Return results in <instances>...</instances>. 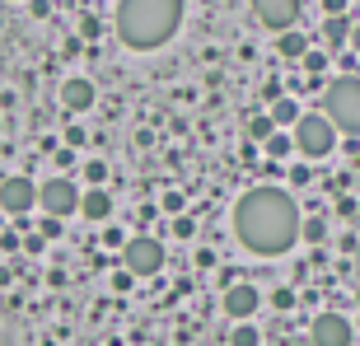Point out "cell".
<instances>
[{
  "mask_svg": "<svg viewBox=\"0 0 360 346\" xmlns=\"http://www.w3.org/2000/svg\"><path fill=\"white\" fill-rule=\"evenodd\" d=\"M234 234L248 253L276 257L295 248V239H304V215L285 187H248L234 201Z\"/></svg>",
  "mask_w": 360,
  "mask_h": 346,
  "instance_id": "obj_1",
  "label": "cell"
},
{
  "mask_svg": "<svg viewBox=\"0 0 360 346\" xmlns=\"http://www.w3.org/2000/svg\"><path fill=\"white\" fill-rule=\"evenodd\" d=\"M183 0H122L117 5V38L131 52H155L178 33Z\"/></svg>",
  "mask_w": 360,
  "mask_h": 346,
  "instance_id": "obj_2",
  "label": "cell"
},
{
  "mask_svg": "<svg viewBox=\"0 0 360 346\" xmlns=\"http://www.w3.org/2000/svg\"><path fill=\"white\" fill-rule=\"evenodd\" d=\"M323 113H328V122H333L337 132L360 136V80L356 75H342V80L328 84V94H323Z\"/></svg>",
  "mask_w": 360,
  "mask_h": 346,
  "instance_id": "obj_3",
  "label": "cell"
},
{
  "mask_svg": "<svg viewBox=\"0 0 360 346\" xmlns=\"http://www.w3.org/2000/svg\"><path fill=\"white\" fill-rule=\"evenodd\" d=\"M295 150L304 160H328L337 150V127L328 122V113H304L295 122Z\"/></svg>",
  "mask_w": 360,
  "mask_h": 346,
  "instance_id": "obj_4",
  "label": "cell"
},
{
  "mask_svg": "<svg viewBox=\"0 0 360 346\" xmlns=\"http://www.w3.org/2000/svg\"><path fill=\"white\" fill-rule=\"evenodd\" d=\"M80 201H84V192L75 183H70L66 173H56V178H47L42 183V192H38V206H42V215H56V220H66V215H75L80 211Z\"/></svg>",
  "mask_w": 360,
  "mask_h": 346,
  "instance_id": "obj_5",
  "label": "cell"
},
{
  "mask_svg": "<svg viewBox=\"0 0 360 346\" xmlns=\"http://www.w3.org/2000/svg\"><path fill=\"white\" fill-rule=\"evenodd\" d=\"M122 267H127L131 276H155V271L164 267V243L160 239H146V234L131 239L127 248H122Z\"/></svg>",
  "mask_w": 360,
  "mask_h": 346,
  "instance_id": "obj_6",
  "label": "cell"
},
{
  "mask_svg": "<svg viewBox=\"0 0 360 346\" xmlns=\"http://www.w3.org/2000/svg\"><path fill=\"white\" fill-rule=\"evenodd\" d=\"M38 192H42V183H33V178H24V173H10V178L0 183V206L24 220V215L38 206Z\"/></svg>",
  "mask_w": 360,
  "mask_h": 346,
  "instance_id": "obj_7",
  "label": "cell"
},
{
  "mask_svg": "<svg viewBox=\"0 0 360 346\" xmlns=\"http://www.w3.org/2000/svg\"><path fill=\"white\" fill-rule=\"evenodd\" d=\"M257 305H262V290H257L253 281H234V286H225V295H220V309H225L234 323H253Z\"/></svg>",
  "mask_w": 360,
  "mask_h": 346,
  "instance_id": "obj_8",
  "label": "cell"
},
{
  "mask_svg": "<svg viewBox=\"0 0 360 346\" xmlns=\"http://www.w3.org/2000/svg\"><path fill=\"white\" fill-rule=\"evenodd\" d=\"M257 14V24L276 28V33H285V28H295V19H300V0H248Z\"/></svg>",
  "mask_w": 360,
  "mask_h": 346,
  "instance_id": "obj_9",
  "label": "cell"
},
{
  "mask_svg": "<svg viewBox=\"0 0 360 346\" xmlns=\"http://www.w3.org/2000/svg\"><path fill=\"white\" fill-rule=\"evenodd\" d=\"M351 319H342V314H319L314 319V333H309V342L314 346H351Z\"/></svg>",
  "mask_w": 360,
  "mask_h": 346,
  "instance_id": "obj_10",
  "label": "cell"
},
{
  "mask_svg": "<svg viewBox=\"0 0 360 346\" xmlns=\"http://www.w3.org/2000/svg\"><path fill=\"white\" fill-rule=\"evenodd\" d=\"M94 98H98V89H94L84 75H70V80L61 84V108H66V113H89Z\"/></svg>",
  "mask_w": 360,
  "mask_h": 346,
  "instance_id": "obj_11",
  "label": "cell"
},
{
  "mask_svg": "<svg viewBox=\"0 0 360 346\" xmlns=\"http://www.w3.org/2000/svg\"><path fill=\"white\" fill-rule=\"evenodd\" d=\"M80 215H84V220H94V225H103L108 215H112V197H108V187H84Z\"/></svg>",
  "mask_w": 360,
  "mask_h": 346,
  "instance_id": "obj_12",
  "label": "cell"
},
{
  "mask_svg": "<svg viewBox=\"0 0 360 346\" xmlns=\"http://www.w3.org/2000/svg\"><path fill=\"white\" fill-rule=\"evenodd\" d=\"M319 38H323V47H342V42H351V19H347V14H333V19H323Z\"/></svg>",
  "mask_w": 360,
  "mask_h": 346,
  "instance_id": "obj_13",
  "label": "cell"
},
{
  "mask_svg": "<svg viewBox=\"0 0 360 346\" xmlns=\"http://www.w3.org/2000/svg\"><path fill=\"white\" fill-rule=\"evenodd\" d=\"M276 52L285 56V61H295V56L304 61V56L314 52V42H309L304 33H295V28H285V33H281V38H276Z\"/></svg>",
  "mask_w": 360,
  "mask_h": 346,
  "instance_id": "obj_14",
  "label": "cell"
},
{
  "mask_svg": "<svg viewBox=\"0 0 360 346\" xmlns=\"http://www.w3.org/2000/svg\"><path fill=\"white\" fill-rule=\"evenodd\" d=\"M271 136H276V122H271V113H253V117H248V141H262V146H267Z\"/></svg>",
  "mask_w": 360,
  "mask_h": 346,
  "instance_id": "obj_15",
  "label": "cell"
},
{
  "mask_svg": "<svg viewBox=\"0 0 360 346\" xmlns=\"http://www.w3.org/2000/svg\"><path fill=\"white\" fill-rule=\"evenodd\" d=\"M300 117H304V113H300V103H295V98H276V108H271V122H276V127L300 122Z\"/></svg>",
  "mask_w": 360,
  "mask_h": 346,
  "instance_id": "obj_16",
  "label": "cell"
},
{
  "mask_svg": "<svg viewBox=\"0 0 360 346\" xmlns=\"http://www.w3.org/2000/svg\"><path fill=\"white\" fill-rule=\"evenodd\" d=\"M257 337H262V333H257L253 323H234V333H229V346H257Z\"/></svg>",
  "mask_w": 360,
  "mask_h": 346,
  "instance_id": "obj_17",
  "label": "cell"
},
{
  "mask_svg": "<svg viewBox=\"0 0 360 346\" xmlns=\"http://www.w3.org/2000/svg\"><path fill=\"white\" fill-rule=\"evenodd\" d=\"M262 150H267V155H271V160H285V155H290V150H295V141H285V136H271V141H267V146H262Z\"/></svg>",
  "mask_w": 360,
  "mask_h": 346,
  "instance_id": "obj_18",
  "label": "cell"
},
{
  "mask_svg": "<svg viewBox=\"0 0 360 346\" xmlns=\"http://www.w3.org/2000/svg\"><path fill=\"white\" fill-rule=\"evenodd\" d=\"M84 178H89L94 187H103L108 183V164L103 160H89V164H84Z\"/></svg>",
  "mask_w": 360,
  "mask_h": 346,
  "instance_id": "obj_19",
  "label": "cell"
},
{
  "mask_svg": "<svg viewBox=\"0 0 360 346\" xmlns=\"http://www.w3.org/2000/svg\"><path fill=\"white\" fill-rule=\"evenodd\" d=\"M174 234L178 239H192V234H197V220H192V215H174Z\"/></svg>",
  "mask_w": 360,
  "mask_h": 346,
  "instance_id": "obj_20",
  "label": "cell"
},
{
  "mask_svg": "<svg viewBox=\"0 0 360 346\" xmlns=\"http://www.w3.org/2000/svg\"><path fill=\"white\" fill-rule=\"evenodd\" d=\"M304 239L309 243H323V239H328V225H323V220H304Z\"/></svg>",
  "mask_w": 360,
  "mask_h": 346,
  "instance_id": "obj_21",
  "label": "cell"
},
{
  "mask_svg": "<svg viewBox=\"0 0 360 346\" xmlns=\"http://www.w3.org/2000/svg\"><path fill=\"white\" fill-rule=\"evenodd\" d=\"M38 234H42V239H61V220H56V215H42Z\"/></svg>",
  "mask_w": 360,
  "mask_h": 346,
  "instance_id": "obj_22",
  "label": "cell"
},
{
  "mask_svg": "<svg viewBox=\"0 0 360 346\" xmlns=\"http://www.w3.org/2000/svg\"><path fill=\"white\" fill-rule=\"evenodd\" d=\"M323 66H328V52H309L304 56V70H314V75H319Z\"/></svg>",
  "mask_w": 360,
  "mask_h": 346,
  "instance_id": "obj_23",
  "label": "cell"
},
{
  "mask_svg": "<svg viewBox=\"0 0 360 346\" xmlns=\"http://www.w3.org/2000/svg\"><path fill=\"white\" fill-rule=\"evenodd\" d=\"M333 14H347V0H323V19H333Z\"/></svg>",
  "mask_w": 360,
  "mask_h": 346,
  "instance_id": "obj_24",
  "label": "cell"
},
{
  "mask_svg": "<svg viewBox=\"0 0 360 346\" xmlns=\"http://www.w3.org/2000/svg\"><path fill=\"white\" fill-rule=\"evenodd\" d=\"M164 211H169V215H183V197H178V192H169V197H164Z\"/></svg>",
  "mask_w": 360,
  "mask_h": 346,
  "instance_id": "obj_25",
  "label": "cell"
},
{
  "mask_svg": "<svg viewBox=\"0 0 360 346\" xmlns=\"http://www.w3.org/2000/svg\"><path fill=\"white\" fill-rule=\"evenodd\" d=\"M131 281H136V276H131V271H127V267H122L117 276H112V286H117V290H127V286H131Z\"/></svg>",
  "mask_w": 360,
  "mask_h": 346,
  "instance_id": "obj_26",
  "label": "cell"
},
{
  "mask_svg": "<svg viewBox=\"0 0 360 346\" xmlns=\"http://www.w3.org/2000/svg\"><path fill=\"white\" fill-rule=\"evenodd\" d=\"M351 47H356V52H360V24L351 28Z\"/></svg>",
  "mask_w": 360,
  "mask_h": 346,
  "instance_id": "obj_27",
  "label": "cell"
}]
</instances>
